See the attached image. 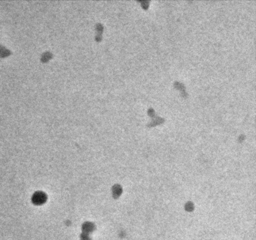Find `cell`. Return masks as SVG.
Instances as JSON below:
<instances>
[{
	"mask_svg": "<svg viewBox=\"0 0 256 240\" xmlns=\"http://www.w3.org/2000/svg\"><path fill=\"white\" fill-rule=\"evenodd\" d=\"M33 200L36 203H42L45 202V196L44 194H41V193H38V194H36L35 196H34Z\"/></svg>",
	"mask_w": 256,
	"mask_h": 240,
	"instance_id": "obj_1",
	"label": "cell"
}]
</instances>
